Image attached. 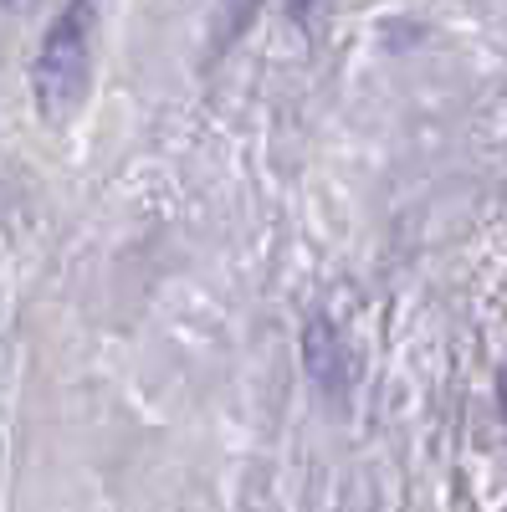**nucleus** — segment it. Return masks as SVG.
I'll list each match as a JSON object with an SVG mask.
<instances>
[{
    "mask_svg": "<svg viewBox=\"0 0 507 512\" xmlns=\"http://www.w3.org/2000/svg\"><path fill=\"white\" fill-rule=\"evenodd\" d=\"M313 6H318V0H287V11H292V16H298V21H303V16H308Z\"/></svg>",
    "mask_w": 507,
    "mask_h": 512,
    "instance_id": "nucleus-3",
    "label": "nucleus"
},
{
    "mask_svg": "<svg viewBox=\"0 0 507 512\" xmlns=\"http://www.w3.org/2000/svg\"><path fill=\"white\" fill-rule=\"evenodd\" d=\"M0 6H26V0H0Z\"/></svg>",
    "mask_w": 507,
    "mask_h": 512,
    "instance_id": "nucleus-5",
    "label": "nucleus"
},
{
    "mask_svg": "<svg viewBox=\"0 0 507 512\" xmlns=\"http://www.w3.org/2000/svg\"><path fill=\"white\" fill-rule=\"evenodd\" d=\"M93 26H98V0H67L57 21L47 26L31 62V98L47 123H67L77 103L88 98L93 77Z\"/></svg>",
    "mask_w": 507,
    "mask_h": 512,
    "instance_id": "nucleus-1",
    "label": "nucleus"
},
{
    "mask_svg": "<svg viewBox=\"0 0 507 512\" xmlns=\"http://www.w3.org/2000/svg\"><path fill=\"white\" fill-rule=\"evenodd\" d=\"M497 400H502V410H507V359H502V374H497Z\"/></svg>",
    "mask_w": 507,
    "mask_h": 512,
    "instance_id": "nucleus-4",
    "label": "nucleus"
},
{
    "mask_svg": "<svg viewBox=\"0 0 507 512\" xmlns=\"http://www.w3.org/2000/svg\"><path fill=\"white\" fill-rule=\"evenodd\" d=\"M308 369L318 374L323 390H344V384H349V349H344V338H338L323 318L308 323Z\"/></svg>",
    "mask_w": 507,
    "mask_h": 512,
    "instance_id": "nucleus-2",
    "label": "nucleus"
}]
</instances>
